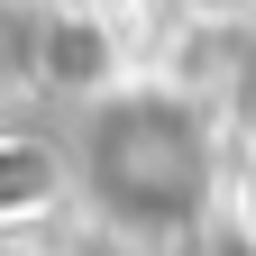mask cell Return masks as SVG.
Masks as SVG:
<instances>
[{
    "label": "cell",
    "instance_id": "cell-1",
    "mask_svg": "<svg viewBox=\"0 0 256 256\" xmlns=\"http://www.w3.org/2000/svg\"><path fill=\"white\" fill-rule=\"evenodd\" d=\"M82 174H92L101 220H119L138 238H165L210 192V138H202V119L183 101H110L92 119Z\"/></svg>",
    "mask_w": 256,
    "mask_h": 256
},
{
    "label": "cell",
    "instance_id": "cell-2",
    "mask_svg": "<svg viewBox=\"0 0 256 256\" xmlns=\"http://www.w3.org/2000/svg\"><path fill=\"white\" fill-rule=\"evenodd\" d=\"M247 202H256V192H247Z\"/></svg>",
    "mask_w": 256,
    "mask_h": 256
}]
</instances>
